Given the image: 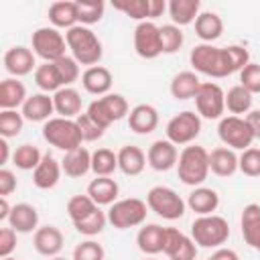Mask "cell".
Segmentation results:
<instances>
[{"mask_svg": "<svg viewBox=\"0 0 260 260\" xmlns=\"http://www.w3.org/2000/svg\"><path fill=\"white\" fill-rule=\"evenodd\" d=\"M189 61L197 73L221 79V77H228L236 71H242L250 63V53L242 45L213 47V45L201 43V45L193 47Z\"/></svg>", "mask_w": 260, "mask_h": 260, "instance_id": "6da1fadb", "label": "cell"}, {"mask_svg": "<svg viewBox=\"0 0 260 260\" xmlns=\"http://www.w3.org/2000/svg\"><path fill=\"white\" fill-rule=\"evenodd\" d=\"M65 41H67V49L71 51V57L79 65L93 67L100 63V59L104 55L102 41L98 39V35L89 26L77 24V26L69 28L65 32Z\"/></svg>", "mask_w": 260, "mask_h": 260, "instance_id": "7a4b0ae2", "label": "cell"}, {"mask_svg": "<svg viewBox=\"0 0 260 260\" xmlns=\"http://www.w3.org/2000/svg\"><path fill=\"white\" fill-rule=\"evenodd\" d=\"M177 175L189 187L201 185L209 175V152L197 144L185 146L177 160Z\"/></svg>", "mask_w": 260, "mask_h": 260, "instance_id": "3957f363", "label": "cell"}, {"mask_svg": "<svg viewBox=\"0 0 260 260\" xmlns=\"http://www.w3.org/2000/svg\"><path fill=\"white\" fill-rule=\"evenodd\" d=\"M191 238L201 248H219L230 238V223L221 215H199L191 223Z\"/></svg>", "mask_w": 260, "mask_h": 260, "instance_id": "277c9868", "label": "cell"}, {"mask_svg": "<svg viewBox=\"0 0 260 260\" xmlns=\"http://www.w3.org/2000/svg\"><path fill=\"white\" fill-rule=\"evenodd\" d=\"M43 138L51 146H55L63 152H71V150L79 148L83 142L77 122L69 120V118H61V116L51 118L43 124Z\"/></svg>", "mask_w": 260, "mask_h": 260, "instance_id": "5b68a950", "label": "cell"}, {"mask_svg": "<svg viewBox=\"0 0 260 260\" xmlns=\"http://www.w3.org/2000/svg\"><path fill=\"white\" fill-rule=\"evenodd\" d=\"M95 124H100L104 130H108L114 122L122 120L124 116L130 114V108H128V102L124 95L120 93H106L98 100H93L89 106H87V112H85Z\"/></svg>", "mask_w": 260, "mask_h": 260, "instance_id": "8992f818", "label": "cell"}, {"mask_svg": "<svg viewBox=\"0 0 260 260\" xmlns=\"http://www.w3.org/2000/svg\"><path fill=\"white\" fill-rule=\"evenodd\" d=\"M146 205L150 211H154L162 219H179L185 215L187 203L181 199V195L165 185H156L146 193Z\"/></svg>", "mask_w": 260, "mask_h": 260, "instance_id": "52a82bcc", "label": "cell"}, {"mask_svg": "<svg viewBox=\"0 0 260 260\" xmlns=\"http://www.w3.org/2000/svg\"><path fill=\"white\" fill-rule=\"evenodd\" d=\"M30 47L37 57H41L45 63H55L65 57L67 41L55 26H41L30 37Z\"/></svg>", "mask_w": 260, "mask_h": 260, "instance_id": "ba28073f", "label": "cell"}, {"mask_svg": "<svg viewBox=\"0 0 260 260\" xmlns=\"http://www.w3.org/2000/svg\"><path fill=\"white\" fill-rule=\"evenodd\" d=\"M146 213H148V205L142 199L128 197V199H120V201L110 205L108 221L116 230H128V228L142 225L146 219Z\"/></svg>", "mask_w": 260, "mask_h": 260, "instance_id": "9c48e42d", "label": "cell"}, {"mask_svg": "<svg viewBox=\"0 0 260 260\" xmlns=\"http://www.w3.org/2000/svg\"><path fill=\"white\" fill-rule=\"evenodd\" d=\"M217 136L232 150H246L256 140L246 118L242 116H223L217 124Z\"/></svg>", "mask_w": 260, "mask_h": 260, "instance_id": "30bf717a", "label": "cell"}, {"mask_svg": "<svg viewBox=\"0 0 260 260\" xmlns=\"http://www.w3.org/2000/svg\"><path fill=\"white\" fill-rule=\"evenodd\" d=\"M193 100H195V108H197L199 118H205V120H221L223 118L225 91L217 83H213V81L201 83Z\"/></svg>", "mask_w": 260, "mask_h": 260, "instance_id": "8fae6325", "label": "cell"}, {"mask_svg": "<svg viewBox=\"0 0 260 260\" xmlns=\"http://www.w3.org/2000/svg\"><path fill=\"white\" fill-rule=\"evenodd\" d=\"M201 132V118L197 112L185 110L173 116L167 124V140H171L175 146H189Z\"/></svg>", "mask_w": 260, "mask_h": 260, "instance_id": "7c38bea8", "label": "cell"}, {"mask_svg": "<svg viewBox=\"0 0 260 260\" xmlns=\"http://www.w3.org/2000/svg\"><path fill=\"white\" fill-rule=\"evenodd\" d=\"M134 51L142 59H156L160 49V28L152 20L138 22L134 28Z\"/></svg>", "mask_w": 260, "mask_h": 260, "instance_id": "4fadbf2b", "label": "cell"}, {"mask_svg": "<svg viewBox=\"0 0 260 260\" xmlns=\"http://www.w3.org/2000/svg\"><path fill=\"white\" fill-rule=\"evenodd\" d=\"M162 252L169 256V260H195L197 258V244L191 236L183 234L177 228L165 230V248Z\"/></svg>", "mask_w": 260, "mask_h": 260, "instance_id": "5bb4252c", "label": "cell"}, {"mask_svg": "<svg viewBox=\"0 0 260 260\" xmlns=\"http://www.w3.org/2000/svg\"><path fill=\"white\" fill-rule=\"evenodd\" d=\"M146 160L148 167L162 173V171H171L173 167H177L179 160V150L171 140H154L148 150H146Z\"/></svg>", "mask_w": 260, "mask_h": 260, "instance_id": "9a60e30c", "label": "cell"}, {"mask_svg": "<svg viewBox=\"0 0 260 260\" xmlns=\"http://www.w3.org/2000/svg\"><path fill=\"white\" fill-rule=\"evenodd\" d=\"M37 61H35V53L28 49V47H22V45H16V47H10L6 53H4V69L12 75V77H22V75H28L32 69H37Z\"/></svg>", "mask_w": 260, "mask_h": 260, "instance_id": "2e32d148", "label": "cell"}, {"mask_svg": "<svg viewBox=\"0 0 260 260\" xmlns=\"http://www.w3.org/2000/svg\"><path fill=\"white\" fill-rule=\"evenodd\" d=\"M63 242H65L63 232L57 225H41L32 238L35 250L45 258L59 256V252L63 250Z\"/></svg>", "mask_w": 260, "mask_h": 260, "instance_id": "e0dca14e", "label": "cell"}, {"mask_svg": "<svg viewBox=\"0 0 260 260\" xmlns=\"http://www.w3.org/2000/svg\"><path fill=\"white\" fill-rule=\"evenodd\" d=\"M112 81H114V77H112L110 69L104 67V65L87 67V69L81 73V85H83V89H85L87 93H91V95H98V98L110 93Z\"/></svg>", "mask_w": 260, "mask_h": 260, "instance_id": "ac0fdd59", "label": "cell"}, {"mask_svg": "<svg viewBox=\"0 0 260 260\" xmlns=\"http://www.w3.org/2000/svg\"><path fill=\"white\" fill-rule=\"evenodd\" d=\"M61 173H63L61 160H57L53 154L47 152V154H43L39 167L32 171V183H35L37 189H43V191L53 189L59 183Z\"/></svg>", "mask_w": 260, "mask_h": 260, "instance_id": "d6986e66", "label": "cell"}, {"mask_svg": "<svg viewBox=\"0 0 260 260\" xmlns=\"http://www.w3.org/2000/svg\"><path fill=\"white\" fill-rule=\"evenodd\" d=\"M6 221L16 234H30L39 230V211L30 203H16Z\"/></svg>", "mask_w": 260, "mask_h": 260, "instance_id": "ffe728a7", "label": "cell"}, {"mask_svg": "<svg viewBox=\"0 0 260 260\" xmlns=\"http://www.w3.org/2000/svg\"><path fill=\"white\" fill-rule=\"evenodd\" d=\"M158 126V112L150 104H138L128 114V128L136 134H150Z\"/></svg>", "mask_w": 260, "mask_h": 260, "instance_id": "44dd1931", "label": "cell"}, {"mask_svg": "<svg viewBox=\"0 0 260 260\" xmlns=\"http://www.w3.org/2000/svg\"><path fill=\"white\" fill-rule=\"evenodd\" d=\"M240 225H242V238H244V242L252 250L260 252V205L258 203H248L242 209Z\"/></svg>", "mask_w": 260, "mask_h": 260, "instance_id": "7402d4cb", "label": "cell"}, {"mask_svg": "<svg viewBox=\"0 0 260 260\" xmlns=\"http://www.w3.org/2000/svg\"><path fill=\"white\" fill-rule=\"evenodd\" d=\"M53 112H55L53 98L43 91L28 95L26 102L22 104V116L28 122H47V120H51Z\"/></svg>", "mask_w": 260, "mask_h": 260, "instance_id": "603a6c76", "label": "cell"}, {"mask_svg": "<svg viewBox=\"0 0 260 260\" xmlns=\"http://www.w3.org/2000/svg\"><path fill=\"white\" fill-rule=\"evenodd\" d=\"M165 230L162 225L158 223H146L138 230L136 234V244H138V250L148 254V256H156L162 252L165 248Z\"/></svg>", "mask_w": 260, "mask_h": 260, "instance_id": "cb8c5ba5", "label": "cell"}, {"mask_svg": "<svg viewBox=\"0 0 260 260\" xmlns=\"http://www.w3.org/2000/svg\"><path fill=\"white\" fill-rule=\"evenodd\" d=\"M148 165L146 160V154L140 146H134V144H126L118 150V169L128 175V177H136L144 171V167Z\"/></svg>", "mask_w": 260, "mask_h": 260, "instance_id": "d4e9b609", "label": "cell"}, {"mask_svg": "<svg viewBox=\"0 0 260 260\" xmlns=\"http://www.w3.org/2000/svg\"><path fill=\"white\" fill-rule=\"evenodd\" d=\"M61 169L71 179H79V177L87 175L91 171V152L85 146L65 152V156L61 158Z\"/></svg>", "mask_w": 260, "mask_h": 260, "instance_id": "484cf974", "label": "cell"}, {"mask_svg": "<svg viewBox=\"0 0 260 260\" xmlns=\"http://www.w3.org/2000/svg\"><path fill=\"white\" fill-rule=\"evenodd\" d=\"M53 104H55V112L61 118L75 120L81 114V95L75 87H61L59 91H55Z\"/></svg>", "mask_w": 260, "mask_h": 260, "instance_id": "4316f807", "label": "cell"}, {"mask_svg": "<svg viewBox=\"0 0 260 260\" xmlns=\"http://www.w3.org/2000/svg\"><path fill=\"white\" fill-rule=\"evenodd\" d=\"M187 207L197 215H211L219 207V195L209 187H195L187 197Z\"/></svg>", "mask_w": 260, "mask_h": 260, "instance_id": "83f0119b", "label": "cell"}, {"mask_svg": "<svg viewBox=\"0 0 260 260\" xmlns=\"http://www.w3.org/2000/svg\"><path fill=\"white\" fill-rule=\"evenodd\" d=\"M209 171L217 177H232L238 171V154L228 146H217L209 152Z\"/></svg>", "mask_w": 260, "mask_h": 260, "instance_id": "f1b7e54d", "label": "cell"}, {"mask_svg": "<svg viewBox=\"0 0 260 260\" xmlns=\"http://www.w3.org/2000/svg\"><path fill=\"white\" fill-rule=\"evenodd\" d=\"M118 193H120V187L112 177H95L87 185V195L93 199L95 205H112V203H116Z\"/></svg>", "mask_w": 260, "mask_h": 260, "instance_id": "f546056e", "label": "cell"}, {"mask_svg": "<svg viewBox=\"0 0 260 260\" xmlns=\"http://www.w3.org/2000/svg\"><path fill=\"white\" fill-rule=\"evenodd\" d=\"M51 24L55 28H73L77 26V4L71 2V0H61V2H53L49 6V12H47Z\"/></svg>", "mask_w": 260, "mask_h": 260, "instance_id": "4dcf8cb0", "label": "cell"}, {"mask_svg": "<svg viewBox=\"0 0 260 260\" xmlns=\"http://www.w3.org/2000/svg\"><path fill=\"white\" fill-rule=\"evenodd\" d=\"M26 87L16 77H6L0 83V108L2 110H16L26 102Z\"/></svg>", "mask_w": 260, "mask_h": 260, "instance_id": "1f68e13d", "label": "cell"}, {"mask_svg": "<svg viewBox=\"0 0 260 260\" xmlns=\"http://www.w3.org/2000/svg\"><path fill=\"white\" fill-rule=\"evenodd\" d=\"M199 8H201L199 0H171L167 10H169V16H171L173 24L187 26V24L197 20Z\"/></svg>", "mask_w": 260, "mask_h": 260, "instance_id": "d6a6232c", "label": "cell"}, {"mask_svg": "<svg viewBox=\"0 0 260 260\" xmlns=\"http://www.w3.org/2000/svg\"><path fill=\"white\" fill-rule=\"evenodd\" d=\"M221 32H223V20H221L219 14H215V12H199V16L195 20V35L203 43L211 45V41L219 39Z\"/></svg>", "mask_w": 260, "mask_h": 260, "instance_id": "836d02e7", "label": "cell"}, {"mask_svg": "<svg viewBox=\"0 0 260 260\" xmlns=\"http://www.w3.org/2000/svg\"><path fill=\"white\" fill-rule=\"evenodd\" d=\"M199 85H201V81H199L195 71H181L171 81V95L175 100H181V102L191 100V98H195Z\"/></svg>", "mask_w": 260, "mask_h": 260, "instance_id": "e575fe53", "label": "cell"}, {"mask_svg": "<svg viewBox=\"0 0 260 260\" xmlns=\"http://www.w3.org/2000/svg\"><path fill=\"white\" fill-rule=\"evenodd\" d=\"M35 83L39 85V89L43 93H49V91H59L63 87V81H61V75H59V69L55 63H41L37 69H35Z\"/></svg>", "mask_w": 260, "mask_h": 260, "instance_id": "d590c367", "label": "cell"}, {"mask_svg": "<svg viewBox=\"0 0 260 260\" xmlns=\"http://www.w3.org/2000/svg\"><path fill=\"white\" fill-rule=\"evenodd\" d=\"M252 93L242 87L240 83L230 87L228 93H225V110L232 114V116H242V114H248L252 110Z\"/></svg>", "mask_w": 260, "mask_h": 260, "instance_id": "8d00e7d4", "label": "cell"}, {"mask_svg": "<svg viewBox=\"0 0 260 260\" xmlns=\"http://www.w3.org/2000/svg\"><path fill=\"white\" fill-rule=\"evenodd\" d=\"M118 169V152L110 148H98L91 152V171L95 177H110Z\"/></svg>", "mask_w": 260, "mask_h": 260, "instance_id": "74e56055", "label": "cell"}, {"mask_svg": "<svg viewBox=\"0 0 260 260\" xmlns=\"http://www.w3.org/2000/svg\"><path fill=\"white\" fill-rule=\"evenodd\" d=\"M41 158H43L41 150L35 144H28V142L16 146V150L12 152V165L20 171H35L39 167Z\"/></svg>", "mask_w": 260, "mask_h": 260, "instance_id": "f35d334b", "label": "cell"}, {"mask_svg": "<svg viewBox=\"0 0 260 260\" xmlns=\"http://www.w3.org/2000/svg\"><path fill=\"white\" fill-rule=\"evenodd\" d=\"M77 4V20L83 26H91L102 20L106 4L102 0H75Z\"/></svg>", "mask_w": 260, "mask_h": 260, "instance_id": "ab89813d", "label": "cell"}, {"mask_svg": "<svg viewBox=\"0 0 260 260\" xmlns=\"http://www.w3.org/2000/svg\"><path fill=\"white\" fill-rule=\"evenodd\" d=\"M100 205L93 203V199L85 193V195H73L69 201H67V215L69 219L75 223V221H81L85 219L87 215H91Z\"/></svg>", "mask_w": 260, "mask_h": 260, "instance_id": "60d3db41", "label": "cell"}, {"mask_svg": "<svg viewBox=\"0 0 260 260\" xmlns=\"http://www.w3.org/2000/svg\"><path fill=\"white\" fill-rule=\"evenodd\" d=\"M24 116L18 110H2L0 112V136L2 138H14L22 132Z\"/></svg>", "mask_w": 260, "mask_h": 260, "instance_id": "b9f144b4", "label": "cell"}, {"mask_svg": "<svg viewBox=\"0 0 260 260\" xmlns=\"http://www.w3.org/2000/svg\"><path fill=\"white\" fill-rule=\"evenodd\" d=\"M106 223H108V213H104L100 207L91 213V215H87L85 219H81V221H75L73 223V228L79 232V234H83V236H98V234H102L104 232V228H106Z\"/></svg>", "mask_w": 260, "mask_h": 260, "instance_id": "7bdbcfd3", "label": "cell"}, {"mask_svg": "<svg viewBox=\"0 0 260 260\" xmlns=\"http://www.w3.org/2000/svg\"><path fill=\"white\" fill-rule=\"evenodd\" d=\"M114 8L138 22L150 18V0H122V2H114Z\"/></svg>", "mask_w": 260, "mask_h": 260, "instance_id": "ee69618b", "label": "cell"}, {"mask_svg": "<svg viewBox=\"0 0 260 260\" xmlns=\"http://www.w3.org/2000/svg\"><path fill=\"white\" fill-rule=\"evenodd\" d=\"M160 28V49L167 55L177 53L183 47V30L177 24H162Z\"/></svg>", "mask_w": 260, "mask_h": 260, "instance_id": "f6af8a7d", "label": "cell"}, {"mask_svg": "<svg viewBox=\"0 0 260 260\" xmlns=\"http://www.w3.org/2000/svg\"><path fill=\"white\" fill-rule=\"evenodd\" d=\"M238 171L246 177H260V148H246L238 156Z\"/></svg>", "mask_w": 260, "mask_h": 260, "instance_id": "bcb514c9", "label": "cell"}, {"mask_svg": "<svg viewBox=\"0 0 260 260\" xmlns=\"http://www.w3.org/2000/svg\"><path fill=\"white\" fill-rule=\"evenodd\" d=\"M55 65H57V69H59L63 87H71V83H75V81L79 79V75H81V73H79V63H77L73 57H69V55H65L63 59L55 61Z\"/></svg>", "mask_w": 260, "mask_h": 260, "instance_id": "7dc6e473", "label": "cell"}, {"mask_svg": "<svg viewBox=\"0 0 260 260\" xmlns=\"http://www.w3.org/2000/svg\"><path fill=\"white\" fill-rule=\"evenodd\" d=\"M75 122H77V128H79V132H81V138H83V142H93V140H98V138H102L104 136V128L100 126V124H95L85 112L83 114H79L77 118H75Z\"/></svg>", "mask_w": 260, "mask_h": 260, "instance_id": "c3c4849f", "label": "cell"}, {"mask_svg": "<svg viewBox=\"0 0 260 260\" xmlns=\"http://www.w3.org/2000/svg\"><path fill=\"white\" fill-rule=\"evenodd\" d=\"M106 252L102 248V244L93 242V240H85L81 244L75 246L73 250V260H104Z\"/></svg>", "mask_w": 260, "mask_h": 260, "instance_id": "681fc988", "label": "cell"}, {"mask_svg": "<svg viewBox=\"0 0 260 260\" xmlns=\"http://www.w3.org/2000/svg\"><path fill=\"white\" fill-rule=\"evenodd\" d=\"M240 85L246 87L252 95L260 93V65L258 63H248L240 71Z\"/></svg>", "mask_w": 260, "mask_h": 260, "instance_id": "f907efd6", "label": "cell"}, {"mask_svg": "<svg viewBox=\"0 0 260 260\" xmlns=\"http://www.w3.org/2000/svg\"><path fill=\"white\" fill-rule=\"evenodd\" d=\"M16 250V232L12 228L0 230V258H8Z\"/></svg>", "mask_w": 260, "mask_h": 260, "instance_id": "816d5d0a", "label": "cell"}, {"mask_svg": "<svg viewBox=\"0 0 260 260\" xmlns=\"http://www.w3.org/2000/svg\"><path fill=\"white\" fill-rule=\"evenodd\" d=\"M16 187H18L16 175L10 169H0V195L8 197L12 191H16Z\"/></svg>", "mask_w": 260, "mask_h": 260, "instance_id": "f5cc1de1", "label": "cell"}, {"mask_svg": "<svg viewBox=\"0 0 260 260\" xmlns=\"http://www.w3.org/2000/svg\"><path fill=\"white\" fill-rule=\"evenodd\" d=\"M244 118H246V122H248V126L252 130L254 138H260V110H250Z\"/></svg>", "mask_w": 260, "mask_h": 260, "instance_id": "db71d44e", "label": "cell"}, {"mask_svg": "<svg viewBox=\"0 0 260 260\" xmlns=\"http://www.w3.org/2000/svg\"><path fill=\"white\" fill-rule=\"evenodd\" d=\"M211 260H240V256L230 248H217L211 254Z\"/></svg>", "mask_w": 260, "mask_h": 260, "instance_id": "11a10c76", "label": "cell"}, {"mask_svg": "<svg viewBox=\"0 0 260 260\" xmlns=\"http://www.w3.org/2000/svg\"><path fill=\"white\" fill-rule=\"evenodd\" d=\"M167 8H169V4L165 0H150V20L158 18Z\"/></svg>", "mask_w": 260, "mask_h": 260, "instance_id": "9f6ffc18", "label": "cell"}, {"mask_svg": "<svg viewBox=\"0 0 260 260\" xmlns=\"http://www.w3.org/2000/svg\"><path fill=\"white\" fill-rule=\"evenodd\" d=\"M10 158V146H8V140L2 138L0 140V165H6Z\"/></svg>", "mask_w": 260, "mask_h": 260, "instance_id": "6f0895ef", "label": "cell"}, {"mask_svg": "<svg viewBox=\"0 0 260 260\" xmlns=\"http://www.w3.org/2000/svg\"><path fill=\"white\" fill-rule=\"evenodd\" d=\"M10 211H12V207L8 205V201H6V197H0V221H4V219H8V215H10Z\"/></svg>", "mask_w": 260, "mask_h": 260, "instance_id": "680465c9", "label": "cell"}, {"mask_svg": "<svg viewBox=\"0 0 260 260\" xmlns=\"http://www.w3.org/2000/svg\"><path fill=\"white\" fill-rule=\"evenodd\" d=\"M49 260H67V258H63V256H53V258H49Z\"/></svg>", "mask_w": 260, "mask_h": 260, "instance_id": "91938a15", "label": "cell"}, {"mask_svg": "<svg viewBox=\"0 0 260 260\" xmlns=\"http://www.w3.org/2000/svg\"><path fill=\"white\" fill-rule=\"evenodd\" d=\"M2 260H16V258H12V256H8V258H2Z\"/></svg>", "mask_w": 260, "mask_h": 260, "instance_id": "94428289", "label": "cell"}, {"mask_svg": "<svg viewBox=\"0 0 260 260\" xmlns=\"http://www.w3.org/2000/svg\"><path fill=\"white\" fill-rule=\"evenodd\" d=\"M146 260H156V258H146Z\"/></svg>", "mask_w": 260, "mask_h": 260, "instance_id": "6125c7cd", "label": "cell"}, {"mask_svg": "<svg viewBox=\"0 0 260 260\" xmlns=\"http://www.w3.org/2000/svg\"><path fill=\"white\" fill-rule=\"evenodd\" d=\"M207 260H211V258H207Z\"/></svg>", "mask_w": 260, "mask_h": 260, "instance_id": "be15d7a7", "label": "cell"}]
</instances>
